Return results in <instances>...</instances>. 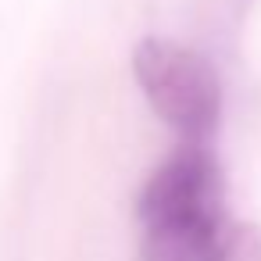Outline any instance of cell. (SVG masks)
Instances as JSON below:
<instances>
[{"label":"cell","instance_id":"6da1fadb","mask_svg":"<svg viewBox=\"0 0 261 261\" xmlns=\"http://www.w3.org/2000/svg\"><path fill=\"white\" fill-rule=\"evenodd\" d=\"M133 79L150 111L182 140H207L222 118V83L215 65L165 36H147L133 50Z\"/></svg>","mask_w":261,"mask_h":261},{"label":"cell","instance_id":"7a4b0ae2","mask_svg":"<svg viewBox=\"0 0 261 261\" xmlns=\"http://www.w3.org/2000/svg\"><path fill=\"white\" fill-rule=\"evenodd\" d=\"M225 215L222 197V168L207 150V140H186L136 197V222L140 229L200 222Z\"/></svg>","mask_w":261,"mask_h":261},{"label":"cell","instance_id":"3957f363","mask_svg":"<svg viewBox=\"0 0 261 261\" xmlns=\"http://www.w3.org/2000/svg\"><path fill=\"white\" fill-rule=\"evenodd\" d=\"M140 232V261H261L257 229L236 225L229 215Z\"/></svg>","mask_w":261,"mask_h":261}]
</instances>
